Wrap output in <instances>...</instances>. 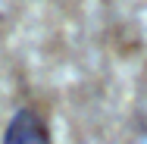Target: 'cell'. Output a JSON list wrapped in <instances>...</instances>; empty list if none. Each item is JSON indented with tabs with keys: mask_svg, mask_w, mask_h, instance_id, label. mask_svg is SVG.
<instances>
[{
	"mask_svg": "<svg viewBox=\"0 0 147 144\" xmlns=\"http://www.w3.org/2000/svg\"><path fill=\"white\" fill-rule=\"evenodd\" d=\"M3 144H50L47 125L34 110H19L13 116V122L6 125Z\"/></svg>",
	"mask_w": 147,
	"mask_h": 144,
	"instance_id": "cell-1",
	"label": "cell"
}]
</instances>
